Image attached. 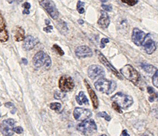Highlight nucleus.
<instances>
[{"instance_id": "obj_32", "label": "nucleus", "mask_w": 158, "mask_h": 136, "mask_svg": "<svg viewBox=\"0 0 158 136\" xmlns=\"http://www.w3.org/2000/svg\"><path fill=\"white\" fill-rule=\"evenodd\" d=\"M122 2L127 4V5H129V6H133V5L138 3V1H133V0L131 1V0H130V1H122Z\"/></svg>"}, {"instance_id": "obj_8", "label": "nucleus", "mask_w": 158, "mask_h": 136, "mask_svg": "<svg viewBox=\"0 0 158 136\" xmlns=\"http://www.w3.org/2000/svg\"><path fill=\"white\" fill-rule=\"evenodd\" d=\"M41 6L47 11L50 17L54 20L58 19L59 13L57 8H56L54 3L50 0H46V1L40 2Z\"/></svg>"}, {"instance_id": "obj_11", "label": "nucleus", "mask_w": 158, "mask_h": 136, "mask_svg": "<svg viewBox=\"0 0 158 136\" xmlns=\"http://www.w3.org/2000/svg\"><path fill=\"white\" fill-rule=\"evenodd\" d=\"M96 52H97L98 58H99V61L101 62V63H102L107 68V69L109 70L118 79H123L122 75L120 74L118 72V71L115 69V68L111 65V64L108 61V60H107L105 57L104 55L102 53H101L99 51H98V50H96Z\"/></svg>"}, {"instance_id": "obj_22", "label": "nucleus", "mask_w": 158, "mask_h": 136, "mask_svg": "<svg viewBox=\"0 0 158 136\" xmlns=\"http://www.w3.org/2000/svg\"><path fill=\"white\" fill-rule=\"evenodd\" d=\"M147 91L150 94V97L148 98L149 101L150 102H154L158 100V93L156 92L155 90L153 88L148 87Z\"/></svg>"}, {"instance_id": "obj_2", "label": "nucleus", "mask_w": 158, "mask_h": 136, "mask_svg": "<svg viewBox=\"0 0 158 136\" xmlns=\"http://www.w3.org/2000/svg\"><path fill=\"white\" fill-rule=\"evenodd\" d=\"M120 73L124 77L133 83L136 86L139 84L140 75L139 73L132 66L126 65L123 66L120 70Z\"/></svg>"}, {"instance_id": "obj_13", "label": "nucleus", "mask_w": 158, "mask_h": 136, "mask_svg": "<svg viewBox=\"0 0 158 136\" xmlns=\"http://www.w3.org/2000/svg\"><path fill=\"white\" fill-rule=\"evenodd\" d=\"M143 46L144 47L146 53L147 54H151L154 53V51L156 49V46L153 39L150 37V34L146 35V37L143 43Z\"/></svg>"}, {"instance_id": "obj_28", "label": "nucleus", "mask_w": 158, "mask_h": 136, "mask_svg": "<svg viewBox=\"0 0 158 136\" xmlns=\"http://www.w3.org/2000/svg\"><path fill=\"white\" fill-rule=\"evenodd\" d=\"M152 83H153L154 86L158 88V70L154 73L153 77H152Z\"/></svg>"}, {"instance_id": "obj_4", "label": "nucleus", "mask_w": 158, "mask_h": 136, "mask_svg": "<svg viewBox=\"0 0 158 136\" xmlns=\"http://www.w3.org/2000/svg\"><path fill=\"white\" fill-rule=\"evenodd\" d=\"M111 100L120 106L121 109H127L133 104V100L131 96L122 92H118L112 96Z\"/></svg>"}, {"instance_id": "obj_5", "label": "nucleus", "mask_w": 158, "mask_h": 136, "mask_svg": "<svg viewBox=\"0 0 158 136\" xmlns=\"http://www.w3.org/2000/svg\"><path fill=\"white\" fill-rule=\"evenodd\" d=\"M77 130L84 135L89 136L97 131V126L93 119H88L78 124Z\"/></svg>"}, {"instance_id": "obj_33", "label": "nucleus", "mask_w": 158, "mask_h": 136, "mask_svg": "<svg viewBox=\"0 0 158 136\" xmlns=\"http://www.w3.org/2000/svg\"><path fill=\"white\" fill-rule=\"evenodd\" d=\"M23 132V128L20 126H17V127H15L14 128V132L16 133V134H20Z\"/></svg>"}, {"instance_id": "obj_17", "label": "nucleus", "mask_w": 158, "mask_h": 136, "mask_svg": "<svg viewBox=\"0 0 158 136\" xmlns=\"http://www.w3.org/2000/svg\"><path fill=\"white\" fill-rule=\"evenodd\" d=\"M84 83L86 84V87L87 88L88 92L89 93V95L90 96V98H91V100L92 101V104L94 106V109H97L99 105V101H98V98L97 95L95 94V92L93 90V89L92 88V87H90V85L89 84V83L87 82L86 80H84Z\"/></svg>"}, {"instance_id": "obj_23", "label": "nucleus", "mask_w": 158, "mask_h": 136, "mask_svg": "<svg viewBox=\"0 0 158 136\" xmlns=\"http://www.w3.org/2000/svg\"><path fill=\"white\" fill-rule=\"evenodd\" d=\"M58 29L61 31V32L64 34H65L67 32H68V28L67 27V24L65 22L61 20L59 23L58 26Z\"/></svg>"}, {"instance_id": "obj_25", "label": "nucleus", "mask_w": 158, "mask_h": 136, "mask_svg": "<svg viewBox=\"0 0 158 136\" xmlns=\"http://www.w3.org/2000/svg\"><path fill=\"white\" fill-rule=\"evenodd\" d=\"M84 5H85L84 2L81 1H78L77 3V11L80 14H82L84 13Z\"/></svg>"}, {"instance_id": "obj_21", "label": "nucleus", "mask_w": 158, "mask_h": 136, "mask_svg": "<svg viewBox=\"0 0 158 136\" xmlns=\"http://www.w3.org/2000/svg\"><path fill=\"white\" fill-rule=\"evenodd\" d=\"M140 66L145 71V72L148 73V74H154V73L157 70L154 66L150 65V64H145V63H142L141 64Z\"/></svg>"}, {"instance_id": "obj_42", "label": "nucleus", "mask_w": 158, "mask_h": 136, "mask_svg": "<svg viewBox=\"0 0 158 136\" xmlns=\"http://www.w3.org/2000/svg\"><path fill=\"white\" fill-rule=\"evenodd\" d=\"M99 136H107L106 135H99Z\"/></svg>"}, {"instance_id": "obj_12", "label": "nucleus", "mask_w": 158, "mask_h": 136, "mask_svg": "<svg viewBox=\"0 0 158 136\" xmlns=\"http://www.w3.org/2000/svg\"><path fill=\"white\" fill-rule=\"evenodd\" d=\"M146 37V33L138 28H134L132 33V41L137 46H142L144 39Z\"/></svg>"}, {"instance_id": "obj_26", "label": "nucleus", "mask_w": 158, "mask_h": 136, "mask_svg": "<svg viewBox=\"0 0 158 136\" xmlns=\"http://www.w3.org/2000/svg\"><path fill=\"white\" fill-rule=\"evenodd\" d=\"M22 7L24 8V11H23V14L24 15H29L30 14V9L31 7V5L30 3H27V2H25L23 5H22Z\"/></svg>"}, {"instance_id": "obj_1", "label": "nucleus", "mask_w": 158, "mask_h": 136, "mask_svg": "<svg viewBox=\"0 0 158 136\" xmlns=\"http://www.w3.org/2000/svg\"><path fill=\"white\" fill-rule=\"evenodd\" d=\"M94 86L98 91L109 95L113 92L116 88V84L114 81H110L106 79H99L95 83Z\"/></svg>"}, {"instance_id": "obj_29", "label": "nucleus", "mask_w": 158, "mask_h": 136, "mask_svg": "<svg viewBox=\"0 0 158 136\" xmlns=\"http://www.w3.org/2000/svg\"><path fill=\"white\" fill-rule=\"evenodd\" d=\"M98 117H102V118H104L106 121H110V117L107 114V113L106 112H101V113H99L98 114Z\"/></svg>"}, {"instance_id": "obj_24", "label": "nucleus", "mask_w": 158, "mask_h": 136, "mask_svg": "<svg viewBox=\"0 0 158 136\" xmlns=\"http://www.w3.org/2000/svg\"><path fill=\"white\" fill-rule=\"evenodd\" d=\"M50 109L56 111V112H59L61 110V105L60 104L57 103V102H55V103H52L50 105Z\"/></svg>"}, {"instance_id": "obj_37", "label": "nucleus", "mask_w": 158, "mask_h": 136, "mask_svg": "<svg viewBox=\"0 0 158 136\" xmlns=\"http://www.w3.org/2000/svg\"><path fill=\"white\" fill-rule=\"evenodd\" d=\"M122 135H123V136H130V135H129V134L127 133V130H123V132H122Z\"/></svg>"}, {"instance_id": "obj_27", "label": "nucleus", "mask_w": 158, "mask_h": 136, "mask_svg": "<svg viewBox=\"0 0 158 136\" xmlns=\"http://www.w3.org/2000/svg\"><path fill=\"white\" fill-rule=\"evenodd\" d=\"M52 49L56 53L60 54V56H63L64 54V52L63 50H62V49L60 48V47L58 46V45H54Z\"/></svg>"}, {"instance_id": "obj_39", "label": "nucleus", "mask_w": 158, "mask_h": 136, "mask_svg": "<svg viewBox=\"0 0 158 136\" xmlns=\"http://www.w3.org/2000/svg\"><path fill=\"white\" fill-rule=\"evenodd\" d=\"M22 63H24V64L25 65L27 64V60L26 58H22Z\"/></svg>"}, {"instance_id": "obj_30", "label": "nucleus", "mask_w": 158, "mask_h": 136, "mask_svg": "<svg viewBox=\"0 0 158 136\" xmlns=\"http://www.w3.org/2000/svg\"><path fill=\"white\" fill-rule=\"evenodd\" d=\"M112 108H113L116 111L118 112L119 113H122V109L120 108L119 105L115 103V102H113V103H112Z\"/></svg>"}, {"instance_id": "obj_40", "label": "nucleus", "mask_w": 158, "mask_h": 136, "mask_svg": "<svg viewBox=\"0 0 158 136\" xmlns=\"http://www.w3.org/2000/svg\"><path fill=\"white\" fill-rule=\"evenodd\" d=\"M78 23L81 24H84V21L82 20H78Z\"/></svg>"}, {"instance_id": "obj_31", "label": "nucleus", "mask_w": 158, "mask_h": 136, "mask_svg": "<svg viewBox=\"0 0 158 136\" xmlns=\"http://www.w3.org/2000/svg\"><path fill=\"white\" fill-rule=\"evenodd\" d=\"M109 43V39H107V38H103L102 39H101V45H100L101 48H102V49L105 48V44H106V43Z\"/></svg>"}, {"instance_id": "obj_10", "label": "nucleus", "mask_w": 158, "mask_h": 136, "mask_svg": "<svg viewBox=\"0 0 158 136\" xmlns=\"http://www.w3.org/2000/svg\"><path fill=\"white\" fill-rule=\"evenodd\" d=\"M88 75L92 79H99L105 76V71L103 67L98 65L90 66L88 70Z\"/></svg>"}, {"instance_id": "obj_9", "label": "nucleus", "mask_w": 158, "mask_h": 136, "mask_svg": "<svg viewBox=\"0 0 158 136\" xmlns=\"http://www.w3.org/2000/svg\"><path fill=\"white\" fill-rule=\"evenodd\" d=\"M92 115V113L89 109L76 107L73 111V116L78 121H84L89 119Z\"/></svg>"}, {"instance_id": "obj_38", "label": "nucleus", "mask_w": 158, "mask_h": 136, "mask_svg": "<svg viewBox=\"0 0 158 136\" xmlns=\"http://www.w3.org/2000/svg\"><path fill=\"white\" fill-rule=\"evenodd\" d=\"M154 115H155V117L158 119V108L154 110Z\"/></svg>"}, {"instance_id": "obj_3", "label": "nucleus", "mask_w": 158, "mask_h": 136, "mask_svg": "<svg viewBox=\"0 0 158 136\" xmlns=\"http://www.w3.org/2000/svg\"><path fill=\"white\" fill-rule=\"evenodd\" d=\"M33 64L36 68L44 67L49 69L52 65V61L50 56L43 51H39L33 58Z\"/></svg>"}, {"instance_id": "obj_15", "label": "nucleus", "mask_w": 158, "mask_h": 136, "mask_svg": "<svg viewBox=\"0 0 158 136\" xmlns=\"http://www.w3.org/2000/svg\"><path fill=\"white\" fill-rule=\"evenodd\" d=\"M75 54L78 57L82 58L91 57L93 55L92 50L88 46L78 47L75 50Z\"/></svg>"}, {"instance_id": "obj_19", "label": "nucleus", "mask_w": 158, "mask_h": 136, "mask_svg": "<svg viewBox=\"0 0 158 136\" xmlns=\"http://www.w3.org/2000/svg\"><path fill=\"white\" fill-rule=\"evenodd\" d=\"M14 38L16 41H22L25 39V32L23 28L16 26L14 30Z\"/></svg>"}, {"instance_id": "obj_20", "label": "nucleus", "mask_w": 158, "mask_h": 136, "mask_svg": "<svg viewBox=\"0 0 158 136\" xmlns=\"http://www.w3.org/2000/svg\"><path fill=\"white\" fill-rule=\"evenodd\" d=\"M76 101L80 105H82V104H85L86 105H89V101L84 92H79L78 95L76 96Z\"/></svg>"}, {"instance_id": "obj_14", "label": "nucleus", "mask_w": 158, "mask_h": 136, "mask_svg": "<svg viewBox=\"0 0 158 136\" xmlns=\"http://www.w3.org/2000/svg\"><path fill=\"white\" fill-rule=\"evenodd\" d=\"M8 39L9 35L6 29V24L2 13H0V42H6Z\"/></svg>"}, {"instance_id": "obj_36", "label": "nucleus", "mask_w": 158, "mask_h": 136, "mask_svg": "<svg viewBox=\"0 0 158 136\" xmlns=\"http://www.w3.org/2000/svg\"><path fill=\"white\" fill-rule=\"evenodd\" d=\"M53 30V27L52 26H47L46 28H43V30L44 32H46L47 33H50Z\"/></svg>"}, {"instance_id": "obj_18", "label": "nucleus", "mask_w": 158, "mask_h": 136, "mask_svg": "<svg viewBox=\"0 0 158 136\" xmlns=\"http://www.w3.org/2000/svg\"><path fill=\"white\" fill-rule=\"evenodd\" d=\"M110 24V18L105 11H101V16L98 20V24L103 28H106Z\"/></svg>"}, {"instance_id": "obj_16", "label": "nucleus", "mask_w": 158, "mask_h": 136, "mask_svg": "<svg viewBox=\"0 0 158 136\" xmlns=\"http://www.w3.org/2000/svg\"><path fill=\"white\" fill-rule=\"evenodd\" d=\"M39 43L38 39L31 36H28L25 37L23 43V47L26 50H30L35 47Z\"/></svg>"}, {"instance_id": "obj_7", "label": "nucleus", "mask_w": 158, "mask_h": 136, "mask_svg": "<svg viewBox=\"0 0 158 136\" xmlns=\"http://www.w3.org/2000/svg\"><path fill=\"white\" fill-rule=\"evenodd\" d=\"M15 122L12 118L4 120L0 124V131L4 136H12L14 134Z\"/></svg>"}, {"instance_id": "obj_35", "label": "nucleus", "mask_w": 158, "mask_h": 136, "mask_svg": "<svg viewBox=\"0 0 158 136\" xmlns=\"http://www.w3.org/2000/svg\"><path fill=\"white\" fill-rule=\"evenodd\" d=\"M63 97H64V96L62 95L61 93L58 92H56L55 93V94H54V98H55L56 99H57V100H60V99H61Z\"/></svg>"}, {"instance_id": "obj_34", "label": "nucleus", "mask_w": 158, "mask_h": 136, "mask_svg": "<svg viewBox=\"0 0 158 136\" xmlns=\"http://www.w3.org/2000/svg\"><path fill=\"white\" fill-rule=\"evenodd\" d=\"M102 8L104 9V11H111L112 8V6L110 5H102Z\"/></svg>"}, {"instance_id": "obj_6", "label": "nucleus", "mask_w": 158, "mask_h": 136, "mask_svg": "<svg viewBox=\"0 0 158 136\" xmlns=\"http://www.w3.org/2000/svg\"><path fill=\"white\" fill-rule=\"evenodd\" d=\"M75 87L73 79L69 75L61 76L59 80V88L61 92H68Z\"/></svg>"}, {"instance_id": "obj_41", "label": "nucleus", "mask_w": 158, "mask_h": 136, "mask_svg": "<svg viewBox=\"0 0 158 136\" xmlns=\"http://www.w3.org/2000/svg\"><path fill=\"white\" fill-rule=\"evenodd\" d=\"M46 24H47V25L49 24H50V21L48 20H46Z\"/></svg>"}]
</instances>
